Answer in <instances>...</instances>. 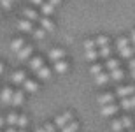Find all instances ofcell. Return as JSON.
Masks as SVG:
<instances>
[{
    "label": "cell",
    "mask_w": 135,
    "mask_h": 132,
    "mask_svg": "<svg viewBox=\"0 0 135 132\" xmlns=\"http://www.w3.org/2000/svg\"><path fill=\"white\" fill-rule=\"evenodd\" d=\"M5 123L11 125V127H16V129H25L28 125V118L25 115H20V113H9L5 116Z\"/></svg>",
    "instance_id": "1"
},
{
    "label": "cell",
    "mask_w": 135,
    "mask_h": 132,
    "mask_svg": "<svg viewBox=\"0 0 135 132\" xmlns=\"http://www.w3.org/2000/svg\"><path fill=\"white\" fill-rule=\"evenodd\" d=\"M116 46H118V49H119V55L123 58H133L135 51H133V46H130V41L126 39V37H119L118 41H116Z\"/></svg>",
    "instance_id": "2"
},
{
    "label": "cell",
    "mask_w": 135,
    "mask_h": 132,
    "mask_svg": "<svg viewBox=\"0 0 135 132\" xmlns=\"http://www.w3.org/2000/svg\"><path fill=\"white\" fill-rule=\"evenodd\" d=\"M110 129L112 132H123V130H130L133 129V120L130 116H123V118H118L114 122L110 123Z\"/></svg>",
    "instance_id": "3"
},
{
    "label": "cell",
    "mask_w": 135,
    "mask_h": 132,
    "mask_svg": "<svg viewBox=\"0 0 135 132\" xmlns=\"http://www.w3.org/2000/svg\"><path fill=\"white\" fill-rule=\"evenodd\" d=\"M37 25H39L46 34H51V32H55V28H56V23L51 16H40L39 21H37Z\"/></svg>",
    "instance_id": "4"
},
{
    "label": "cell",
    "mask_w": 135,
    "mask_h": 132,
    "mask_svg": "<svg viewBox=\"0 0 135 132\" xmlns=\"http://www.w3.org/2000/svg\"><path fill=\"white\" fill-rule=\"evenodd\" d=\"M33 55H35V48H33V44H28V42H26V44L16 53V56H18L21 62H28Z\"/></svg>",
    "instance_id": "5"
},
{
    "label": "cell",
    "mask_w": 135,
    "mask_h": 132,
    "mask_svg": "<svg viewBox=\"0 0 135 132\" xmlns=\"http://www.w3.org/2000/svg\"><path fill=\"white\" fill-rule=\"evenodd\" d=\"M21 18H25V20L32 21V23H37L40 18V12H39V9H35L33 5L32 7H25L23 12H21Z\"/></svg>",
    "instance_id": "6"
},
{
    "label": "cell",
    "mask_w": 135,
    "mask_h": 132,
    "mask_svg": "<svg viewBox=\"0 0 135 132\" xmlns=\"http://www.w3.org/2000/svg\"><path fill=\"white\" fill-rule=\"evenodd\" d=\"M72 120H74V115H72L70 111H65V113H61V115H58V116L55 118V122H53V123L56 125V129H63L67 123L72 122Z\"/></svg>",
    "instance_id": "7"
},
{
    "label": "cell",
    "mask_w": 135,
    "mask_h": 132,
    "mask_svg": "<svg viewBox=\"0 0 135 132\" xmlns=\"http://www.w3.org/2000/svg\"><path fill=\"white\" fill-rule=\"evenodd\" d=\"M65 56H67V51L63 49V48H51V49L47 51V58H49L51 63L56 62V60H63Z\"/></svg>",
    "instance_id": "8"
},
{
    "label": "cell",
    "mask_w": 135,
    "mask_h": 132,
    "mask_svg": "<svg viewBox=\"0 0 135 132\" xmlns=\"http://www.w3.org/2000/svg\"><path fill=\"white\" fill-rule=\"evenodd\" d=\"M51 69H53V72H56V74H67V71H69V62H67V58L56 60V62L51 63Z\"/></svg>",
    "instance_id": "9"
},
{
    "label": "cell",
    "mask_w": 135,
    "mask_h": 132,
    "mask_svg": "<svg viewBox=\"0 0 135 132\" xmlns=\"http://www.w3.org/2000/svg\"><path fill=\"white\" fill-rule=\"evenodd\" d=\"M21 87H23V92H26V93H37L39 92V81L32 79V78H26Z\"/></svg>",
    "instance_id": "10"
},
{
    "label": "cell",
    "mask_w": 135,
    "mask_h": 132,
    "mask_svg": "<svg viewBox=\"0 0 135 132\" xmlns=\"http://www.w3.org/2000/svg\"><path fill=\"white\" fill-rule=\"evenodd\" d=\"M26 63H28V69H30V71H33V72H37L42 65H46L44 58H42V56H39V55H33L30 60L26 62Z\"/></svg>",
    "instance_id": "11"
},
{
    "label": "cell",
    "mask_w": 135,
    "mask_h": 132,
    "mask_svg": "<svg viewBox=\"0 0 135 132\" xmlns=\"http://www.w3.org/2000/svg\"><path fill=\"white\" fill-rule=\"evenodd\" d=\"M35 76H37V79H40V81H49L51 78H53V69L47 67V65H42L39 71L35 72Z\"/></svg>",
    "instance_id": "12"
},
{
    "label": "cell",
    "mask_w": 135,
    "mask_h": 132,
    "mask_svg": "<svg viewBox=\"0 0 135 132\" xmlns=\"http://www.w3.org/2000/svg\"><path fill=\"white\" fill-rule=\"evenodd\" d=\"M116 97H121V99H126V97L135 95V87L133 85H126V87H119L114 93Z\"/></svg>",
    "instance_id": "13"
},
{
    "label": "cell",
    "mask_w": 135,
    "mask_h": 132,
    "mask_svg": "<svg viewBox=\"0 0 135 132\" xmlns=\"http://www.w3.org/2000/svg\"><path fill=\"white\" fill-rule=\"evenodd\" d=\"M12 93H14V90H12L11 87H4V88H2V90H0V101H2V104H5V106H11Z\"/></svg>",
    "instance_id": "14"
},
{
    "label": "cell",
    "mask_w": 135,
    "mask_h": 132,
    "mask_svg": "<svg viewBox=\"0 0 135 132\" xmlns=\"http://www.w3.org/2000/svg\"><path fill=\"white\" fill-rule=\"evenodd\" d=\"M18 30H21L23 34H30L32 30H33V26H35V23H32V21H28V20H25V18H20L18 20Z\"/></svg>",
    "instance_id": "15"
},
{
    "label": "cell",
    "mask_w": 135,
    "mask_h": 132,
    "mask_svg": "<svg viewBox=\"0 0 135 132\" xmlns=\"http://www.w3.org/2000/svg\"><path fill=\"white\" fill-rule=\"evenodd\" d=\"M26 72L21 71V69H18V71H14L12 74H11V81H12V85H23L26 79Z\"/></svg>",
    "instance_id": "16"
},
{
    "label": "cell",
    "mask_w": 135,
    "mask_h": 132,
    "mask_svg": "<svg viewBox=\"0 0 135 132\" xmlns=\"http://www.w3.org/2000/svg\"><path fill=\"white\" fill-rule=\"evenodd\" d=\"M23 102H25V92H23V90H14V93H12V101H11V106L20 107V106H23Z\"/></svg>",
    "instance_id": "17"
},
{
    "label": "cell",
    "mask_w": 135,
    "mask_h": 132,
    "mask_svg": "<svg viewBox=\"0 0 135 132\" xmlns=\"http://www.w3.org/2000/svg\"><path fill=\"white\" fill-rule=\"evenodd\" d=\"M118 109H119V106L112 102V104L102 106V109H100V115H102V116H112V115H116V113H118Z\"/></svg>",
    "instance_id": "18"
},
{
    "label": "cell",
    "mask_w": 135,
    "mask_h": 132,
    "mask_svg": "<svg viewBox=\"0 0 135 132\" xmlns=\"http://www.w3.org/2000/svg\"><path fill=\"white\" fill-rule=\"evenodd\" d=\"M114 99H116V95L112 92H105V93L98 95V104H100V106H107V104H112Z\"/></svg>",
    "instance_id": "19"
},
{
    "label": "cell",
    "mask_w": 135,
    "mask_h": 132,
    "mask_svg": "<svg viewBox=\"0 0 135 132\" xmlns=\"http://www.w3.org/2000/svg\"><path fill=\"white\" fill-rule=\"evenodd\" d=\"M26 44L25 37H14L12 41H11V51H14V53H18V51L23 48V46Z\"/></svg>",
    "instance_id": "20"
},
{
    "label": "cell",
    "mask_w": 135,
    "mask_h": 132,
    "mask_svg": "<svg viewBox=\"0 0 135 132\" xmlns=\"http://www.w3.org/2000/svg\"><path fill=\"white\" fill-rule=\"evenodd\" d=\"M55 11H56V9H55V7H53V5L49 4V2H47V0H46L44 4H42V5L39 7L40 16H53V14H55Z\"/></svg>",
    "instance_id": "21"
},
{
    "label": "cell",
    "mask_w": 135,
    "mask_h": 132,
    "mask_svg": "<svg viewBox=\"0 0 135 132\" xmlns=\"http://www.w3.org/2000/svg\"><path fill=\"white\" fill-rule=\"evenodd\" d=\"M93 79H95V83L98 85V87H102V85H107V83L110 81L109 78V72H100V74H97V76H93Z\"/></svg>",
    "instance_id": "22"
},
{
    "label": "cell",
    "mask_w": 135,
    "mask_h": 132,
    "mask_svg": "<svg viewBox=\"0 0 135 132\" xmlns=\"http://www.w3.org/2000/svg\"><path fill=\"white\" fill-rule=\"evenodd\" d=\"M119 107H123V109H126V111L135 109V95L126 97V99H121V106Z\"/></svg>",
    "instance_id": "23"
},
{
    "label": "cell",
    "mask_w": 135,
    "mask_h": 132,
    "mask_svg": "<svg viewBox=\"0 0 135 132\" xmlns=\"http://www.w3.org/2000/svg\"><path fill=\"white\" fill-rule=\"evenodd\" d=\"M109 78L110 79H112V81H121V79H123V78H125V72L121 71V67L119 69H114V71H109Z\"/></svg>",
    "instance_id": "24"
},
{
    "label": "cell",
    "mask_w": 135,
    "mask_h": 132,
    "mask_svg": "<svg viewBox=\"0 0 135 132\" xmlns=\"http://www.w3.org/2000/svg\"><path fill=\"white\" fill-rule=\"evenodd\" d=\"M30 35H32V37H35L37 41H40V39H44V37H46V32L42 30L39 25H35V26H33V30L30 32Z\"/></svg>",
    "instance_id": "25"
},
{
    "label": "cell",
    "mask_w": 135,
    "mask_h": 132,
    "mask_svg": "<svg viewBox=\"0 0 135 132\" xmlns=\"http://www.w3.org/2000/svg\"><path fill=\"white\" fill-rule=\"evenodd\" d=\"M79 130V123L75 122V120H72V122H69L65 125V127L61 129V132H77Z\"/></svg>",
    "instance_id": "26"
},
{
    "label": "cell",
    "mask_w": 135,
    "mask_h": 132,
    "mask_svg": "<svg viewBox=\"0 0 135 132\" xmlns=\"http://www.w3.org/2000/svg\"><path fill=\"white\" fill-rule=\"evenodd\" d=\"M105 69H107V71L119 69V60H116V58H107V62H105Z\"/></svg>",
    "instance_id": "27"
},
{
    "label": "cell",
    "mask_w": 135,
    "mask_h": 132,
    "mask_svg": "<svg viewBox=\"0 0 135 132\" xmlns=\"http://www.w3.org/2000/svg\"><path fill=\"white\" fill-rule=\"evenodd\" d=\"M95 44H97V49L98 48H104V46H109V37L107 35H97Z\"/></svg>",
    "instance_id": "28"
},
{
    "label": "cell",
    "mask_w": 135,
    "mask_h": 132,
    "mask_svg": "<svg viewBox=\"0 0 135 132\" xmlns=\"http://www.w3.org/2000/svg\"><path fill=\"white\" fill-rule=\"evenodd\" d=\"M110 46H104V48H98V58H110Z\"/></svg>",
    "instance_id": "29"
},
{
    "label": "cell",
    "mask_w": 135,
    "mask_h": 132,
    "mask_svg": "<svg viewBox=\"0 0 135 132\" xmlns=\"http://www.w3.org/2000/svg\"><path fill=\"white\" fill-rule=\"evenodd\" d=\"M84 58L90 62H95L98 58V49H90V51H84Z\"/></svg>",
    "instance_id": "30"
},
{
    "label": "cell",
    "mask_w": 135,
    "mask_h": 132,
    "mask_svg": "<svg viewBox=\"0 0 135 132\" xmlns=\"http://www.w3.org/2000/svg\"><path fill=\"white\" fill-rule=\"evenodd\" d=\"M90 72H91V76H97V74H100V72H104V65L102 63H93V65L90 67Z\"/></svg>",
    "instance_id": "31"
},
{
    "label": "cell",
    "mask_w": 135,
    "mask_h": 132,
    "mask_svg": "<svg viewBox=\"0 0 135 132\" xmlns=\"http://www.w3.org/2000/svg\"><path fill=\"white\" fill-rule=\"evenodd\" d=\"M14 5L16 4L12 2V0H0V9H2V11H11Z\"/></svg>",
    "instance_id": "32"
},
{
    "label": "cell",
    "mask_w": 135,
    "mask_h": 132,
    "mask_svg": "<svg viewBox=\"0 0 135 132\" xmlns=\"http://www.w3.org/2000/svg\"><path fill=\"white\" fill-rule=\"evenodd\" d=\"M90 49H97L95 39H86L84 41V51H90Z\"/></svg>",
    "instance_id": "33"
},
{
    "label": "cell",
    "mask_w": 135,
    "mask_h": 132,
    "mask_svg": "<svg viewBox=\"0 0 135 132\" xmlns=\"http://www.w3.org/2000/svg\"><path fill=\"white\" fill-rule=\"evenodd\" d=\"M42 127H44L46 132H56V125L53 122H51V123H46V125H42Z\"/></svg>",
    "instance_id": "34"
},
{
    "label": "cell",
    "mask_w": 135,
    "mask_h": 132,
    "mask_svg": "<svg viewBox=\"0 0 135 132\" xmlns=\"http://www.w3.org/2000/svg\"><path fill=\"white\" fill-rule=\"evenodd\" d=\"M47 2H49V4L56 9V7H60V5H61V2H63V0H47Z\"/></svg>",
    "instance_id": "35"
},
{
    "label": "cell",
    "mask_w": 135,
    "mask_h": 132,
    "mask_svg": "<svg viewBox=\"0 0 135 132\" xmlns=\"http://www.w3.org/2000/svg\"><path fill=\"white\" fill-rule=\"evenodd\" d=\"M44 2H46V0H30V4L33 5V7H40Z\"/></svg>",
    "instance_id": "36"
},
{
    "label": "cell",
    "mask_w": 135,
    "mask_h": 132,
    "mask_svg": "<svg viewBox=\"0 0 135 132\" xmlns=\"http://www.w3.org/2000/svg\"><path fill=\"white\" fill-rule=\"evenodd\" d=\"M5 132H26L25 129H16V127H11V129H7Z\"/></svg>",
    "instance_id": "37"
},
{
    "label": "cell",
    "mask_w": 135,
    "mask_h": 132,
    "mask_svg": "<svg viewBox=\"0 0 135 132\" xmlns=\"http://www.w3.org/2000/svg\"><path fill=\"white\" fill-rule=\"evenodd\" d=\"M130 42H133V46H135V30L130 32Z\"/></svg>",
    "instance_id": "38"
},
{
    "label": "cell",
    "mask_w": 135,
    "mask_h": 132,
    "mask_svg": "<svg viewBox=\"0 0 135 132\" xmlns=\"http://www.w3.org/2000/svg\"><path fill=\"white\" fill-rule=\"evenodd\" d=\"M135 69V58H130V71Z\"/></svg>",
    "instance_id": "39"
},
{
    "label": "cell",
    "mask_w": 135,
    "mask_h": 132,
    "mask_svg": "<svg viewBox=\"0 0 135 132\" xmlns=\"http://www.w3.org/2000/svg\"><path fill=\"white\" fill-rule=\"evenodd\" d=\"M4 71H5V65H4V62H0V76L4 74Z\"/></svg>",
    "instance_id": "40"
},
{
    "label": "cell",
    "mask_w": 135,
    "mask_h": 132,
    "mask_svg": "<svg viewBox=\"0 0 135 132\" xmlns=\"http://www.w3.org/2000/svg\"><path fill=\"white\" fill-rule=\"evenodd\" d=\"M4 125H5V118H4V116H2V115H0V129L4 127Z\"/></svg>",
    "instance_id": "41"
},
{
    "label": "cell",
    "mask_w": 135,
    "mask_h": 132,
    "mask_svg": "<svg viewBox=\"0 0 135 132\" xmlns=\"http://www.w3.org/2000/svg\"><path fill=\"white\" fill-rule=\"evenodd\" d=\"M35 132H46V130H44V127H39V129H37Z\"/></svg>",
    "instance_id": "42"
},
{
    "label": "cell",
    "mask_w": 135,
    "mask_h": 132,
    "mask_svg": "<svg viewBox=\"0 0 135 132\" xmlns=\"http://www.w3.org/2000/svg\"><path fill=\"white\" fill-rule=\"evenodd\" d=\"M132 76H133V79H135V69H133V71H132Z\"/></svg>",
    "instance_id": "43"
},
{
    "label": "cell",
    "mask_w": 135,
    "mask_h": 132,
    "mask_svg": "<svg viewBox=\"0 0 135 132\" xmlns=\"http://www.w3.org/2000/svg\"><path fill=\"white\" fill-rule=\"evenodd\" d=\"M123 132H135V130H133V129H130V130H123Z\"/></svg>",
    "instance_id": "44"
},
{
    "label": "cell",
    "mask_w": 135,
    "mask_h": 132,
    "mask_svg": "<svg viewBox=\"0 0 135 132\" xmlns=\"http://www.w3.org/2000/svg\"><path fill=\"white\" fill-rule=\"evenodd\" d=\"M12 2H14V4H18V2H20V0H12Z\"/></svg>",
    "instance_id": "45"
},
{
    "label": "cell",
    "mask_w": 135,
    "mask_h": 132,
    "mask_svg": "<svg viewBox=\"0 0 135 132\" xmlns=\"http://www.w3.org/2000/svg\"><path fill=\"white\" fill-rule=\"evenodd\" d=\"M0 14H2V9H0Z\"/></svg>",
    "instance_id": "46"
},
{
    "label": "cell",
    "mask_w": 135,
    "mask_h": 132,
    "mask_svg": "<svg viewBox=\"0 0 135 132\" xmlns=\"http://www.w3.org/2000/svg\"><path fill=\"white\" fill-rule=\"evenodd\" d=\"M133 51H135V46H133Z\"/></svg>",
    "instance_id": "47"
},
{
    "label": "cell",
    "mask_w": 135,
    "mask_h": 132,
    "mask_svg": "<svg viewBox=\"0 0 135 132\" xmlns=\"http://www.w3.org/2000/svg\"><path fill=\"white\" fill-rule=\"evenodd\" d=\"M0 132H2V130H0Z\"/></svg>",
    "instance_id": "48"
}]
</instances>
